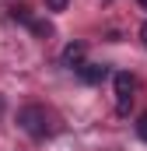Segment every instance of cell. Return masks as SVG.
Returning a JSON list of instances; mask_svg holds the SVG:
<instances>
[{
	"label": "cell",
	"instance_id": "cell-3",
	"mask_svg": "<svg viewBox=\"0 0 147 151\" xmlns=\"http://www.w3.org/2000/svg\"><path fill=\"white\" fill-rule=\"evenodd\" d=\"M63 63L67 67H84V42H67L63 46Z\"/></svg>",
	"mask_w": 147,
	"mask_h": 151
},
{
	"label": "cell",
	"instance_id": "cell-4",
	"mask_svg": "<svg viewBox=\"0 0 147 151\" xmlns=\"http://www.w3.org/2000/svg\"><path fill=\"white\" fill-rule=\"evenodd\" d=\"M81 77H84L88 84H102V81L109 77V67H105V63H84V67H81Z\"/></svg>",
	"mask_w": 147,
	"mask_h": 151
},
{
	"label": "cell",
	"instance_id": "cell-1",
	"mask_svg": "<svg viewBox=\"0 0 147 151\" xmlns=\"http://www.w3.org/2000/svg\"><path fill=\"white\" fill-rule=\"evenodd\" d=\"M18 123H21V130H25V134H32V137H49V134H53L49 116H46L42 106H25V109L18 113Z\"/></svg>",
	"mask_w": 147,
	"mask_h": 151
},
{
	"label": "cell",
	"instance_id": "cell-9",
	"mask_svg": "<svg viewBox=\"0 0 147 151\" xmlns=\"http://www.w3.org/2000/svg\"><path fill=\"white\" fill-rule=\"evenodd\" d=\"M140 7H144V11H147V0H140Z\"/></svg>",
	"mask_w": 147,
	"mask_h": 151
},
{
	"label": "cell",
	"instance_id": "cell-5",
	"mask_svg": "<svg viewBox=\"0 0 147 151\" xmlns=\"http://www.w3.org/2000/svg\"><path fill=\"white\" fill-rule=\"evenodd\" d=\"M28 28H32L39 39H49V35H53V25H49L46 18H32V21H28Z\"/></svg>",
	"mask_w": 147,
	"mask_h": 151
},
{
	"label": "cell",
	"instance_id": "cell-7",
	"mask_svg": "<svg viewBox=\"0 0 147 151\" xmlns=\"http://www.w3.org/2000/svg\"><path fill=\"white\" fill-rule=\"evenodd\" d=\"M67 4H70V0H46L49 11H67Z\"/></svg>",
	"mask_w": 147,
	"mask_h": 151
},
{
	"label": "cell",
	"instance_id": "cell-8",
	"mask_svg": "<svg viewBox=\"0 0 147 151\" xmlns=\"http://www.w3.org/2000/svg\"><path fill=\"white\" fill-rule=\"evenodd\" d=\"M140 42H144V46H147V21H144V25H140Z\"/></svg>",
	"mask_w": 147,
	"mask_h": 151
},
{
	"label": "cell",
	"instance_id": "cell-2",
	"mask_svg": "<svg viewBox=\"0 0 147 151\" xmlns=\"http://www.w3.org/2000/svg\"><path fill=\"white\" fill-rule=\"evenodd\" d=\"M133 91H137V81L130 70H119L116 74V113L126 116L130 113V106H133Z\"/></svg>",
	"mask_w": 147,
	"mask_h": 151
},
{
	"label": "cell",
	"instance_id": "cell-6",
	"mask_svg": "<svg viewBox=\"0 0 147 151\" xmlns=\"http://www.w3.org/2000/svg\"><path fill=\"white\" fill-rule=\"evenodd\" d=\"M137 137H140V141H147V113L137 119Z\"/></svg>",
	"mask_w": 147,
	"mask_h": 151
}]
</instances>
